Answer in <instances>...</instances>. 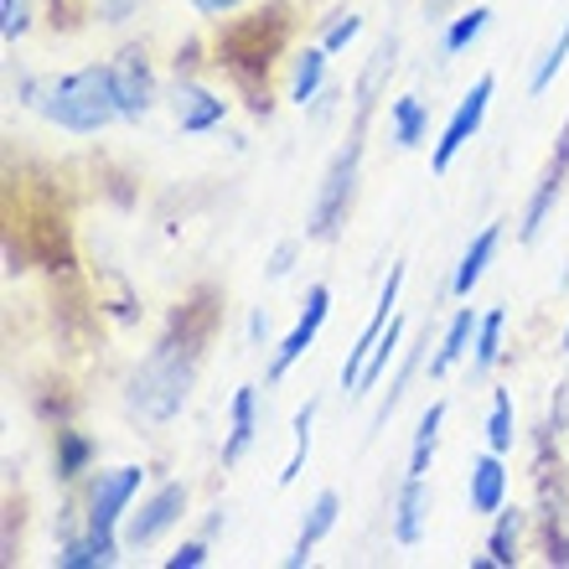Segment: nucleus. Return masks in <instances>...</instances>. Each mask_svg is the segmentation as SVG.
<instances>
[{"label": "nucleus", "mask_w": 569, "mask_h": 569, "mask_svg": "<svg viewBox=\"0 0 569 569\" xmlns=\"http://www.w3.org/2000/svg\"><path fill=\"white\" fill-rule=\"evenodd\" d=\"M202 337L208 331H187V316H177V327L136 362V373L124 383V405L140 425H171L187 409L197 383V358H202Z\"/></svg>", "instance_id": "obj_1"}, {"label": "nucleus", "mask_w": 569, "mask_h": 569, "mask_svg": "<svg viewBox=\"0 0 569 569\" xmlns=\"http://www.w3.org/2000/svg\"><path fill=\"white\" fill-rule=\"evenodd\" d=\"M37 114L47 124H58L62 136H104L109 124L120 120V99H114V73L104 62H83L73 73L47 78L37 89Z\"/></svg>", "instance_id": "obj_2"}, {"label": "nucleus", "mask_w": 569, "mask_h": 569, "mask_svg": "<svg viewBox=\"0 0 569 569\" xmlns=\"http://www.w3.org/2000/svg\"><path fill=\"white\" fill-rule=\"evenodd\" d=\"M358 171H362V120L352 124L347 146L331 156V166L321 171V187L311 197V212H306V239L331 243L342 233L347 212H352V197H358Z\"/></svg>", "instance_id": "obj_3"}, {"label": "nucleus", "mask_w": 569, "mask_h": 569, "mask_svg": "<svg viewBox=\"0 0 569 569\" xmlns=\"http://www.w3.org/2000/svg\"><path fill=\"white\" fill-rule=\"evenodd\" d=\"M140 487H146V466H136V461L89 471V477H83V528L114 539V533L124 528V518H130V508H136Z\"/></svg>", "instance_id": "obj_4"}, {"label": "nucleus", "mask_w": 569, "mask_h": 569, "mask_svg": "<svg viewBox=\"0 0 569 569\" xmlns=\"http://www.w3.org/2000/svg\"><path fill=\"white\" fill-rule=\"evenodd\" d=\"M187 508H192V481H161V487L140 497V508H130V518H124V528H120L124 549H156V543L187 518Z\"/></svg>", "instance_id": "obj_5"}, {"label": "nucleus", "mask_w": 569, "mask_h": 569, "mask_svg": "<svg viewBox=\"0 0 569 569\" xmlns=\"http://www.w3.org/2000/svg\"><path fill=\"white\" fill-rule=\"evenodd\" d=\"M492 93H497V73H481L477 83L456 99L446 130L435 136V150H430V171H435V177H446L450 166H456V156L477 140V130L487 124V109H492Z\"/></svg>", "instance_id": "obj_6"}, {"label": "nucleus", "mask_w": 569, "mask_h": 569, "mask_svg": "<svg viewBox=\"0 0 569 569\" xmlns=\"http://www.w3.org/2000/svg\"><path fill=\"white\" fill-rule=\"evenodd\" d=\"M109 73H114V99H120V120L140 124L150 120V109L161 104V78L150 68V52L140 42H124L114 58H109Z\"/></svg>", "instance_id": "obj_7"}, {"label": "nucleus", "mask_w": 569, "mask_h": 569, "mask_svg": "<svg viewBox=\"0 0 569 569\" xmlns=\"http://www.w3.org/2000/svg\"><path fill=\"white\" fill-rule=\"evenodd\" d=\"M565 181H569V120L559 124V140L549 150V161H543L539 181H533V192H528L523 212H518V243H539L549 218H555L559 197H565Z\"/></svg>", "instance_id": "obj_8"}, {"label": "nucleus", "mask_w": 569, "mask_h": 569, "mask_svg": "<svg viewBox=\"0 0 569 569\" xmlns=\"http://www.w3.org/2000/svg\"><path fill=\"white\" fill-rule=\"evenodd\" d=\"M405 264H389V280H383V290H378V306L373 316H368V327L358 331V342L347 347V358H342V373H337V389L347 393V399H358V383H362V368H368V358H373V347L378 337L389 331V321L399 316V290H405Z\"/></svg>", "instance_id": "obj_9"}, {"label": "nucleus", "mask_w": 569, "mask_h": 569, "mask_svg": "<svg viewBox=\"0 0 569 569\" xmlns=\"http://www.w3.org/2000/svg\"><path fill=\"white\" fill-rule=\"evenodd\" d=\"M327 316H331V284H311V290H306V300H300L296 327L284 331V342L270 352V383H284V378H290V368H296V362L311 352L316 337H321Z\"/></svg>", "instance_id": "obj_10"}, {"label": "nucleus", "mask_w": 569, "mask_h": 569, "mask_svg": "<svg viewBox=\"0 0 569 569\" xmlns=\"http://www.w3.org/2000/svg\"><path fill=\"white\" fill-rule=\"evenodd\" d=\"M166 104H171V120H177L181 136H212L228 120V99L218 89H208L197 73H177Z\"/></svg>", "instance_id": "obj_11"}, {"label": "nucleus", "mask_w": 569, "mask_h": 569, "mask_svg": "<svg viewBox=\"0 0 569 569\" xmlns=\"http://www.w3.org/2000/svg\"><path fill=\"white\" fill-rule=\"evenodd\" d=\"M430 508H435V492H430V477H405L399 492H393V518H389V533L399 549H415L430 528Z\"/></svg>", "instance_id": "obj_12"}, {"label": "nucleus", "mask_w": 569, "mask_h": 569, "mask_svg": "<svg viewBox=\"0 0 569 569\" xmlns=\"http://www.w3.org/2000/svg\"><path fill=\"white\" fill-rule=\"evenodd\" d=\"M508 456H497V450H481L471 471H466V508L477 512V518H492V512L508 508Z\"/></svg>", "instance_id": "obj_13"}, {"label": "nucleus", "mask_w": 569, "mask_h": 569, "mask_svg": "<svg viewBox=\"0 0 569 569\" xmlns=\"http://www.w3.org/2000/svg\"><path fill=\"white\" fill-rule=\"evenodd\" d=\"M477 327H481V316L471 311V306H461V311L446 321V331H440V342H435L430 362H425V373L440 383V378H450L456 368H461L466 358H471V342H477Z\"/></svg>", "instance_id": "obj_14"}, {"label": "nucleus", "mask_w": 569, "mask_h": 569, "mask_svg": "<svg viewBox=\"0 0 569 569\" xmlns=\"http://www.w3.org/2000/svg\"><path fill=\"white\" fill-rule=\"evenodd\" d=\"M259 440V389L254 383H239L233 389V405H228V435H223V450L218 461L223 466H239Z\"/></svg>", "instance_id": "obj_15"}, {"label": "nucleus", "mask_w": 569, "mask_h": 569, "mask_svg": "<svg viewBox=\"0 0 569 569\" xmlns=\"http://www.w3.org/2000/svg\"><path fill=\"white\" fill-rule=\"evenodd\" d=\"M502 233H508L502 223H487V228L477 233V239H471V243L461 249V259H456V270H450V280H446V290H450L456 300H471V290L481 284L487 264H492L497 249H502Z\"/></svg>", "instance_id": "obj_16"}, {"label": "nucleus", "mask_w": 569, "mask_h": 569, "mask_svg": "<svg viewBox=\"0 0 569 569\" xmlns=\"http://www.w3.org/2000/svg\"><path fill=\"white\" fill-rule=\"evenodd\" d=\"M327 68H331V52L321 42L300 47L296 62H290V89H284V99L296 109H311L321 93H327Z\"/></svg>", "instance_id": "obj_17"}, {"label": "nucleus", "mask_w": 569, "mask_h": 569, "mask_svg": "<svg viewBox=\"0 0 569 569\" xmlns=\"http://www.w3.org/2000/svg\"><path fill=\"white\" fill-rule=\"evenodd\" d=\"M124 555V539L114 533V539H104V533H73V539H62L58 543V569H109V565H120Z\"/></svg>", "instance_id": "obj_18"}, {"label": "nucleus", "mask_w": 569, "mask_h": 569, "mask_svg": "<svg viewBox=\"0 0 569 569\" xmlns=\"http://www.w3.org/2000/svg\"><path fill=\"white\" fill-rule=\"evenodd\" d=\"M425 136H430V104H425L420 93H399V99H389V140H393V150H415Z\"/></svg>", "instance_id": "obj_19"}, {"label": "nucleus", "mask_w": 569, "mask_h": 569, "mask_svg": "<svg viewBox=\"0 0 569 569\" xmlns=\"http://www.w3.org/2000/svg\"><path fill=\"white\" fill-rule=\"evenodd\" d=\"M523 533H528V512L523 508H502L492 512V533H487V555L497 559V569H518L523 559Z\"/></svg>", "instance_id": "obj_20"}, {"label": "nucleus", "mask_w": 569, "mask_h": 569, "mask_svg": "<svg viewBox=\"0 0 569 569\" xmlns=\"http://www.w3.org/2000/svg\"><path fill=\"white\" fill-rule=\"evenodd\" d=\"M446 399H430L420 415V425H415V440H409V466L405 477H430L435 466V450H440V425H446Z\"/></svg>", "instance_id": "obj_21"}, {"label": "nucleus", "mask_w": 569, "mask_h": 569, "mask_svg": "<svg viewBox=\"0 0 569 569\" xmlns=\"http://www.w3.org/2000/svg\"><path fill=\"white\" fill-rule=\"evenodd\" d=\"M508 311L502 306H492V311H481V327H477V342H471V378H487L502 362V352H508Z\"/></svg>", "instance_id": "obj_22"}, {"label": "nucleus", "mask_w": 569, "mask_h": 569, "mask_svg": "<svg viewBox=\"0 0 569 569\" xmlns=\"http://www.w3.org/2000/svg\"><path fill=\"white\" fill-rule=\"evenodd\" d=\"M93 435L83 430H58V450H52V466H58V481H83L93 471Z\"/></svg>", "instance_id": "obj_23"}, {"label": "nucleus", "mask_w": 569, "mask_h": 569, "mask_svg": "<svg viewBox=\"0 0 569 569\" xmlns=\"http://www.w3.org/2000/svg\"><path fill=\"white\" fill-rule=\"evenodd\" d=\"M487 27H492V11H487V6H466V11H456V16L446 21V31H440V62L461 58L466 47L477 42Z\"/></svg>", "instance_id": "obj_24"}, {"label": "nucleus", "mask_w": 569, "mask_h": 569, "mask_svg": "<svg viewBox=\"0 0 569 569\" xmlns=\"http://www.w3.org/2000/svg\"><path fill=\"white\" fill-rule=\"evenodd\" d=\"M393 62H399V37H383L378 52L368 58V68H362V78H358V120H368V109L378 104V89H383V78L393 73Z\"/></svg>", "instance_id": "obj_25"}, {"label": "nucleus", "mask_w": 569, "mask_h": 569, "mask_svg": "<svg viewBox=\"0 0 569 569\" xmlns=\"http://www.w3.org/2000/svg\"><path fill=\"white\" fill-rule=\"evenodd\" d=\"M425 347H430V327H425V337L405 352V362H399V373L389 378V389H383V405H378V415H373V430H383V425H389V415L399 409V399H405V389L415 383V373H420L425 362H430V358H425Z\"/></svg>", "instance_id": "obj_26"}, {"label": "nucleus", "mask_w": 569, "mask_h": 569, "mask_svg": "<svg viewBox=\"0 0 569 569\" xmlns=\"http://www.w3.org/2000/svg\"><path fill=\"white\" fill-rule=\"evenodd\" d=\"M518 446V409H512V389H492V409H487V450L512 456Z\"/></svg>", "instance_id": "obj_27"}, {"label": "nucleus", "mask_w": 569, "mask_h": 569, "mask_svg": "<svg viewBox=\"0 0 569 569\" xmlns=\"http://www.w3.org/2000/svg\"><path fill=\"white\" fill-rule=\"evenodd\" d=\"M337 518H342V497L331 492V487H321V492L311 497V508H306V518H300V539L306 549H316V543L327 539L331 528H337Z\"/></svg>", "instance_id": "obj_28"}, {"label": "nucleus", "mask_w": 569, "mask_h": 569, "mask_svg": "<svg viewBox=\"0 0 569 569\" xmlns=\"http://www.w3.org/2000/svg\"><path fill=\"white\" fill-rule=\"evenodd\" d=\"M405 311L393 316L389 321V331H383V337H378V347H373V358H368V368H362V383H358V399L362 393H373L378 383H383V373H389V362L399 358V342H405Z\"/></svg>", "instance_id": "obj_29"}, {"label": "nucleus", "mask_w": 569, "mask_h": 569, "mask_svg": "<svg viewBox=\"0 0 569 569\" xmlns=\"http://www.w3.org/2000/svg\"><path fill=\"white\" fill-rule=\"evenodd\" d=\"M316 399H306V405L296 409V420H290V440H296V450H290V461H284L280 471V487H296L300 471H306V456H311V430H316Z\"/></svg>", "instance_id": "obj_30"}, {"label": "nucleus", "mask_w": 569, "mask_h": 569, "mask_svg": "<svg viewBox=\"0 0 569 569\" xmlns=\"http://www.w3.org/2000/svg\"><path fill=\"white\" fill-rule=\"evenodd\" d=\"M565 62H569V21L559 27L555 42L543 47V58L533 62V73H528V93H533V99H543V93L555 89V78L565 73Z\"/></svg>", "instance_id": "obj_31"}, {"label": "nucleus", "mask_w": 569, "mask_h": 569, "mask_svg": "<svg viewBox=\"0 0 569 569\" xmlns=\"http://www.w3.org/2000/svg\"><path fill=\"white\" fill-rule=\"evenodd\" d=\"M358 37H362V16L358 11H331L327 21H321V37H316V42H321L331 58H337V52H347V47L358 42Z\"/></svg>", "instance_id": "obj_32"}, {"label": "nucleus", "mask_w": 569, "mask_h": 569, "mask_svg": "<svg viewBox=\"0 0 569 569\" xmlns=\"http://www.w3.org/2000/svg\"><path fill=\"white\" fill-rule=\"evenodd\" d=\"M31 31V0H0V42L16 47Z\"/></svg>", "instance_id": "obj_33"}, {"label": "nucleus", "mask_w": 569, "mask_h": 569, "mask_svg": "<svg viewBox=\"0 0 569 569\" xmlns=\"http://www.w3.org/2000/svg\"><path fill=\"white\" fill-rule=\"evenodd\" d=\"M212 559V539H187V543H177L171 555L161 559L166 569H202Z\"/></svg>", "instance_id": "obj_34"}, {"label": "nucleus", "mask_w": 569, "mask_h": 569, "mask_svg": "<svg viewBox=\"0 0 569 569\" xmlns=\"http://www.w3.org/2000/svg\"><path fill=\"white\" fill-rule=\"evenodd\" d=\"M140 6H146V0H93V21H104V27H124Z\"/></svg>", "instance_id": "obj_35"}, {"label": "nucleus", "mask_w": 569, "mask_h": 569, "mask_svg": "<svg viewBox=\"0 0 569 569\" xmlns=\"http://www.w3.org/2000/svg\"><path fill=\"white\" fill-rule=\"evenodd\" d=\"M296 254H300V239H284V243H274V254L264 259V274H270V280H284V274L296 270Z\"/></svg>", "instance_id": "obj_36"}, {"label": "nucleus", "mask_w": 569, "mask_h": 569, "mask_svg": "<svg viewBox=\"0 0 569 569\" xmlns=\"http://www.w3.org/2000/svg\"><path fill=\"white\" fill-rule=\"evenodd\" d=\"M249 0H192V11L202 16V21H228L233 11H243Z\"/></svg>", "instance_id": "obj_37"}, {"label": "nucleus", "mask_w": 569, "mask_h": 569, "mask_svg": "<svg viewBox=\"0 0 569 569\" xmlns=\"http://www.w3.org/2000/svg\"><path fill=\"white\" fill-rule=\"evenodd\" d=\"M243 337H249V347H264V342H270V311H264V306H254V311H249V321H243Z\"/></svg>", "instance_id": "obj_38"}, {"label": "nucleus", "mask_w": 569, "mask_h": 569, "mask_svg": "<svg viewBox=\"0 0 569 569\" xmlns=\"http://www.w3.org/2000/svg\"><path fill=\"white\" fill-rule=\"evenodd\" d=\"M569 425V383H559L555 389V409H549V425H543V435H565Z\"/></svg>", "instance_id": "obj_39"}, {"label": "nucleus", "mask_w": 569, "mask_h": 569, "mask_svg": "<svg viewBox=\"0 0 569 569\" xmlns=\"http://www.w3.org/2000/svg\"><path fill=\"white\" fill-rule=\"evenodd\" d=\"M223 528H228V508H223V502H218V508L208 512V523H202V539H218Z\"/></svg>", "instance_id": "obj_40"}, {"label": "nucleus", "mask_w": 569, "mask_h": 569, "mask_svg": "<svg viewBox=\"0 0 569 569\" xmlns=\"http://www.w3.org/2000/svg\"><path fill=\"white\" fill-rule=\"evenodd\" d=\"M311 549H306V543H296V549H290V555H284V569H306V565H311Z\"/></svg>", "instance_id": "obj_41"}, {"label": "nucleus", "mask_w": 569, "mask_h": 569, "mask_svg": "<svg viewBox=\"0 0 569 569\" xmlns=\"http://www.w3.org/2000/svg\"><path fill=\"white\" fill-rule=\"evenodd\" d=\"M559 352H565V358H569V327H565V337H559Z\"/></svg>", "instance_id": "obj_42"}]
</instances>
